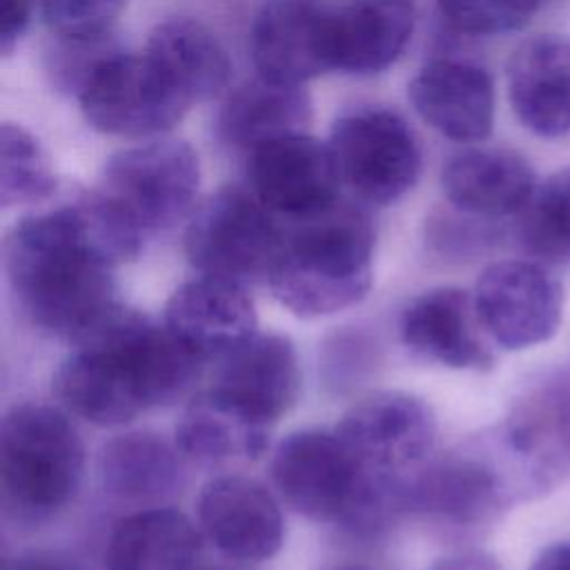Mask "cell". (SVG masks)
Masks as SVG:
<instances>
[{"instance_id":"18","label":"cell","mask_w":570,"mask_h":570,"mask_svg":"<svg viewBox=\"0 0 570 570\" xmlns=\"http://www.w3.org/2000/svg\"><path fill=\"white\" fill-rule=\"evenodd\" d=\"M407 98L421 120L454 142H479L492 131L494 82L476 62L430 60L410 80Z\"/></svg>"},{"instance_id":"5","label":"cell","mask_w":570,"mask_h":570,"mask_svg":"<svg viewBox=\"0 0 570 570\" xmlns=\"http://www.w3.org/2000/svg\"><path fill=\"white\" fill-rule=\"evenodd\" d=\"M269 472L285 503L318 523L374 532L407 510L410 476L365 470L334 432L287 434L272 454Z\"/></svg>"},{"instance_id":"34","label":"cell","mask_w":570,"mask_h":570,"mask_svg":"<svg viewBox=\"0 0 570 570\" xmlns=\"http://www.w3.org/2000/svg\"><path fill=\"white\" fill-rule=\"evenodd\" d=\"M430 570H503L494 557L481 550H459L439 559Z\"/></svg>"},{"instance_id":"29","label":"cell","mask_w":570,"mask_h":570,"mask_svg":"<svg viewBox=\"0 0 570 570\" xmlns=\"http://www.w3.org/2000/svg\"><path fill=\"white\" fill-rule=\"evenodd\" d=\"M517 240L537 263H570V167L537 183L517 214Z\"/></svg>"},{"instance_id":"7","label":"cell","mask_w":570,"mask_h":570,"mask_svg":"<svg viewBox=\"0 0 570 570\" xmlns=\"http://www.w3.org/2000/svg\"><path fill=\"white\" fill-rule=\"evenodd\" d=\"M281 245L283 220L240 187H223L205 198L185 229L191 267L243 287L267 283Z\"/></svg>"},{"instance_id":"26","label":"cell","mask_w":570,"mask_h":570,"mask_svg":"<svg viewBox=\"0 0 570 570\" xmlns=\"http://www.w3.org/2000/svg\"><path fill=\"white\" fill-rule=\"evenodd\" d=\"M145 51L191 105L209 100L227 87L232 60L223 42L198 20L169 18L158 22Z\"/></svg>"},{"instance_id":"4","label":"cell","mask_w":570,"mask_h":570,"mask_svg":"<svg viewBox=\"0 0 570 570\" xmlns=\"http://www.w3.org/2000/svg\"><path fill=\"white\" fill-rule=\"evenodd\" d=\"M372 254V218L338 198L323 212L283 223V245L267 287L301 318L336 314L367 296Z\"/></svg>"},{"instance_id":"33","label":"cell","mask_w":570,"mask_h":570,"mask_svg":"<svg viewBox=\"0 0 570 570\" xmlns=\"http://www.w3.org/2000/svg\"><path fill=\"white\" fill-rule=\"evenodd\" d=\"M33 0H2V27H0V51L9 56L22 40L31 22Z\"/></svg>"},{"instance_id":"32","label":"cell","mask_w":570,"mask_h":570,"mask_svg":"<svg viewBox=\"0 0 570 570\" xmlns=\"http://www.w3.org/2000/svg\"><path fill=\"white\" fill-rule=\"evenodd\" d=\"M125 9V0H40L45 24L67 40H102Z\"/></svg>"},{"instance_id":"25","label":"cell","mask_w":570,"mask_h":570,"mask_svg":"<svg viewBox=\"0 0 570 570\" xmlns=\"http://www.w3.org/2000/svg\"><path fill=\"white\" fill-rule=\"evenodd\" d=\"M200 532L174 508L134 512L116 523L105 550V570H194Z\"/></svg>"},{"instance_id":"2","label":"cell","mask_w":570,"mask_h":570,"mask_svg":"<svg viewBox=\"0 0 570 570\" xmlns=\"http://www.w3.org/2000/svg\"><path fill=\"white\" fill-rule=\"evenodd\" d=\"M203 363L165 323L120 303L73 343L53 376V392L67 412L116 428L183 396Z\"/></svg>"},{"instance_id":"38","label":"cell","mask_w":570,"mask_h":570,"mask_svg":"<svg viewBox=\"0 0 570 570\" xmlns=\"http://www.w3.org/2000/svg\"><path fill=\"white\" fill-rule=\"evenodd\" d=\"M214 570H229V568H214ZM232 570H238V568H232Z\"/></svg>"},{"instance_id":"14","label":"cell","mask_w":570,"mask_h":570,"mask_svg":"<svg viewBox=\"0 0 570 570\" xmlns=\"http://www.w3.org/2000/svg\"><path fill=\"white\" fill-rule=\"evenodd\" d=\"M203 534L225 557L245 563L272 559L283 546V514L274 494L256 479L216 476L196 501Z\"/></svg>"},{"instance_id":"20","label":"cell","mask_w":570,"mask_h":570,"mask_svg":"<svg viewBox=\"0 0 570 570\" xmlns=\"http://www.w3.org/2000/svg\"><path fill=\"white\" fill-rule=\"evenodd\" d=\"M212 387L274 425L298 399L301 370L294 343L283 334H254L216 361Z\"/></svg>"},{"instance_id":"36","label":"cell","mask_w":570,"mask_h":570,"mask_svg":"<svg viewBox=\"0 0 570 570\" xmlns=\"http://www.w3.org/2000/svg\"><path fill=\"white\" fill-rule=\"evenodd\" d=\"M528 570H570V541H559L541 550Z\"/></svg>"},{"instance_id":"11","label":"cell","mask_w":570,"mask_h":570,"mask_svg":"<svg viewBox=\"0 0 570 570\" xmlns=\"http://www.w3.org/2000/svg\"><path fill=\"white\" fill-rule=\"evenodd\" d=\"M474 309L503 350H528L550 341L563 318V287L537 261H499L476 278Z\"/></svg>"},{"instance_id":"3","label":"cell","mask_w":570,"mask_h":570,"mask_svg":"<svg viewBox=\"0 0 570 570\" xmlns=\"http://www.w3.org/2000/svg\"><path fill=\"white\" fill-rule=\"evenodd\" d=\"M554 483L501 423L423 463L410 476L407 510L443 528L472 532Z\"/></svg>"},{"instance_id":"27","label":"cell","mask_w":570,"mask_h":570,"mask_svg":"<svg viewBox=\"0 0 570 570\" xmlns=\"http://www.w3.org/2000/svg\"><path fill=\"white\" fill-rule=\"evenodd\" d=\"M178 452L154 432H125L109 439L98 456L102 488L129 501L158 499L176 488Z\"/></svg>"},{"instance_id":"1","label":"cell","mask_w":570,"mask_h":570,"mask_svg":"<svg viewBox=\"0 0 570 570\" xmlns=\"http://www.w3.org/2000/svg\"><path fill=\"white\" fill-rule=\"evenodd\" d=\"M140 247L142 229L96 187L22 216L2 256L24 316L73 345L120 305L114 272Z\"/></svg>"},{"instance_id":"39","label":"cell","mask_w":570,"mask_h":570,"mask_svg":"<svg viewBox=\"0 0 570 570\" xmlns=\"http://www.w3.org/2000/svg\"><path fill=\"white\" fill-rule=\"evenodd\" d=\"M316 2H321V0H316Z\"/></svg>"},{"instance_id":"8","label":"cell","mask_w":570,"mask_h":570,"mask_svg":"<svg viewBox=\"0 0 570 570\" xmlns=\"http://www.w3.org/2000/svg\"><path fill=\"white\" fill-rule=\"evenodd\" d=\"M76 96L91 129L122 138L163 136L191 107L147 51H107L91 67Z\"/></svg>"},{"instance_id":"23","label":"cell","mask_w":570,"mask_h":570,"mask_svg":"<svg viewBox=\"0 0 570 570\" xmlns=\"http://www.w3.org/2000/svg\"><path fill=\"white\" fill-rule=\"evenodd\" d=\"M309 122L312 98L303 85L256 76L223 102L218 134L227 145L252 151L269 140L307 131Z\"/></svg>"},{"instance_id":"15","label":"cell","mask_w":570,"mask_h":570,"mask_svg":"<svg viewBox=\"0 0 570 570\" xmlns=\"http://www.w3.org/2000/svg\"><path fill=\"white\" fill-rule=\"evenodd\" d=\"M258 76L303 85L330 69L332 9L316 0H269L252 24Z\"/></svg>"},{"instance_id":"24","label":"cell","mask_w":570,"mask_h":570,"mask_svg":"<svg viewBox=\"0 0 570 570\" xmlns=\"http://www.w3.org/2000/svg\"><path fill=\"white\" fill-rule=\"evenodd\" d=\"M269 430V423L209 385L183 410L176 445L198 461L258 459L267 450Z\"/></svg>"},{"instance_id":"22","label":"cell","mask_w":570,"mask_h":570,"mask_svg":"<svg viewBox=\"0 0 570 570\" xmlns=\"http://www.w3.org/2000/svg\"><path fill=\"white\" fill-rule=\"evenodd\" d=\"M416 24L414 0H347L332 9L334 69L372 76L392 67Z\"/></svg>"},{"instance_id":"10","label":"cell","mask_w":570,"mask_h":570,"mask_svg":"<svg viewBox=\"0 0 570 570\" xmlns=\"http://www.w3.org/2000/svg\"><path fill=\"white\" fill-rule=\"evenodd\" d=\"M343 183L365 203L392 205L419 180L423 154L414 129L394 109L356 107L330 134Z\"/></svg>"},{"instance_id":"30","label":"cell","mask_w":570,"mask_h":570,"mask_svg":"<svg viewBox=\"0 0 570 570\" xmlns=\"http://www.w3.org/2000/svg\"><path fill=\"white\" fill-rule=\"evenodd\" d=\"M58 194V178L40 140L16 122L0 127V205H42Z\"/></svg>"},{"instance_id":"12","label":"cell","mask_w":570,"mask_h":570,"mask_svg":"<svg viewBox=\"0 0 570 570\" xmlns=\"http://www.w3.org/2000/svg\"><path fill=\"white\" fill-rule=\"evenodd\" d=\"M334 434L365 470L403 476L428 461L436 419L432 407L414 394L374 392L341 416Z\"/></svg>"},{"instance_id":"31","label":"cell","mask_w":570,"mask_h":570,"mask_svg":"<svg viewBox=\"0 0 570 570\" xmlns=\"http://www.w3.org/2000/svg\"><path fill=\"white\" fill-rule=\"evenodd\" d=\"M548 0H436L443 20L468 36H503L523 29Z\"/></svg>"},{"instance_id":"6","label":"cell","mask_w":570,"mask_h":570,"mask_svg":"<svg viewBox=\"0 0 570 570\" xmlns=\"http://www.w3.org/2000/svg\"><path fill=\"white\" fill-rule=\"evenodd\" d=\"M85 445L69 416L45 403L13 405L0 425L4 499L27 514H49L76 492Z\"/></svg>"},{"instance_id":"35","label":"cell","mask_w":570,"mask_h":570,"mask_svg":"<svg viewBox=\"0 0 570 570\" xmlns=\"http://www.w3.org/2000/svg\"><path fill=\"white\" fill-rule=\"evenodd\" d=\"M2 570H78V568L53 552H22L9 559Z\"/></svg>"},{"instance_id":"21","label":"cell","mask_w":570,"mask_h":570,"mask_svg":"<svg viewBox=\"0 0 570 570\" xmlns=\"http://www.w3.org/2000/svg\"><path fill=\"white\" fill-rule=\"evenodd\" d=\"M450 205L481 220L517 216L537 187L532 165L503 147H472L454 154L441 171Z\"/></svg>"},{"instance_id":"28","label":"cell","mask_w":570,"mask_h":570,"mask_svg":"<svg viewBox=\"0 0 570 570\" xmlns=\"http://www.w3.org/2000/svg\"><path fill=\"white\" fill-rule=\"evenodd\" d=\"M508 421L552 470L561 476L570 470V372L530 387Z\"/></svg>"},{"instance_id":"17","label":"cell","mask_w":570,"mask_h":570,"mask_svg":"<svg viewBox=\"0 0 570 570\" xmlns=\"http://www.w3.org/2000/svg\"><path fill=\"white\" fill-rule=\"evenodd\" d=\"M163 323L203 361H218L256 334V309L243 285L198 276L169 296Z\"/></svg>"},{"instance_id":"37","label":"cell","mask_w":570,"mask_h":570,"mask_svg":"<svg viewBox=\"0 0 570 570\" xmlns=\"http://www.w3.org/2000/svg\"><path fill=\"white\" fill-rule=\"evenodd\" d=\"M334 570H367V568H363V566H338Z\"/></svg>"},{"instance_id":"13","label":"cell","mask_w":570,"mask_h":570,"mask_svg":"<svg viewBox=\"0 0 570 570\" xmlns=\"http://www.w3.org/2000/svg\"><path fill=\"white\" fill-rule=\"evenodd\" d=\"M247 169L256 198L283 220L327 209L338 200L343 183L330 142L307 131L252 149Z\"/></svg>"},{"instance_id":"19","label":"cell","mask_w":570,"mask_h":570,"mask_svg":"<svg viewBox=\"0 0 570 570\" xmlns=\"http://www.w3.org/2000/svg\"><path fill=\"white\" fill-rule=\"evenodd\" d=\"M505 71L510 107L528 131L539 138L570 134V36L528 38Z\"/></svg>"},{"instance_id":"9","label":"cell","mask_w":570,"mask_h":570,"mask_svg":"<svg viewBox=\"0 0 570 570\" xmlns=\"http://www.w3.org/2000/svg\"><path fill=\"white\" fill-rule=\"evenodd\" d=\"M200 185L196 151L183 140L151 138L114 151L98 189L142 232L169 229L194 212Z\"/></svg>"},{"instance_id":"16","label":"cell","mask_w":570,"mask_h":570,"mask_svg":"<svg viewBox=\"0 0 570 570\" xmlns=\"http://www.w3.org/2000/svg\"><path fill=\"white\" fill-rule=\"evenodd\" d=\"M403 345L416 356L452 370H490L494 354L476 316L474 298L461 287H432L401 312Z\"/></svg>"}]
</instances>
